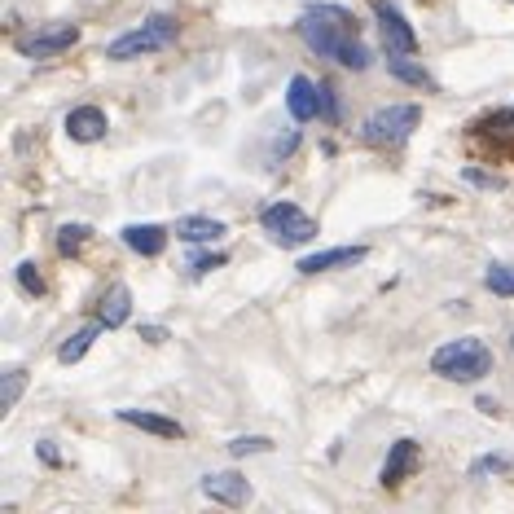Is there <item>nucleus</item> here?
Returning a JSON list of instances; mask_svg holds the SVG:
<instances>
[{
  "instance_id": "f257e3e1",
  "label": "nucleus",
  "mask_w": 514,
  "mask_h": 514,
  "mask_svg": "<svg viewBox=\"0 0 514 514\" xmlns=\"http://www.w3.org/2000/svg\"><path fill=\"white\" fill-rule=\"evenodd\" d=\"M295 31H299V40L317 53V58H334V62H339V53L348 49L352 40H361V22H356V14L352 9H343V5H330V0L304 5Z\"/></svg>"
},
{
  "instance_id": "f03ea898",
  "label": "nucleus",
  "mask_w": 514,
  "mask_h": 514,
  "mask_svg": "<svg viewBox=\"0 0 514 514\" xmlns=\"http://www.w3.org/2000/svg\"><path fill=\"white\" fill-rule=\"evenodd\" d=\"M431 374L449 378V383H479L484 374H493V352H488L484 339L462 334V339L431 352Z\"/></svg>"
},
{
  "instance_id": "7ed1b4c3",
  "label": "nucleus",
  "mask_w": 514,
  "mask_h": 514,
  "mask_svg": "<svg viewBox=\"0 0 514 514\" xmlns=\"http://www.w3.org/2000/svg\"><path fill=\"white\" fill-rule=\"evenodd\" d=\"M176 31H181V22H176L172 14H150L141 27H132L119 40H110L106 58L110 62H132V58H145V53H163V49L176 44Z\"/></svg>"
},
{
  "instance_id": "20e7f679",
  "label": "nucleus",
  "mask_w": 514,
  "mask_h": 514,
  "mask_svg": "<svg viewBox=\"0 0 514 514\" xmlns=\"http://www.w3.org/2000/svg\"><path fill=\"white\" fill-rule=\"evenodd\" d=\"M418 124H422V106L396 102V106L374 110V115L365 119V124H361V141L374 145V150H400V145L413 137V128H418Z\"/></svg>"
},
{
  "instance_id": "39448f33",
  "label": "nucleus",
  "mask_w": 514,
  "mask_h": 514,
  "mask_svg": "<svg viewBox=\"0 0 514 514\" xmlns=\"http://www.w3.org/2000/svg\"><path fill=\"white\" fill-rule=\"evenodd\" d=\"M260 225L277 247H304V242L317 238V220L308 211H299L295 203H268L260 211Z\"/></svg>"
},
{
  "instance_id": "423d86ee",
  "label": "nucleus",
  "mask_w": 514,
  "mask_h": 514,
  "mask_svg": "<svg viewBox=\"0 0 514 514\" xmlns=\"http://www.w3.org/2000/svg\"><path fill=\"white\" fill-rule=\"evenodd\" d=\"M374 18H378V31H383V53L387 58H413V53H418V31L409 27V18L400 14V5H391V0H374Z\"/></svg>"
},
{
  "instance_id": "0eeeda50",
  "label": "nucleus",
  "mask_w": 514,
  "mask_h": 514,
  "mask_svg": "<svg viewBox=\"0 0 514 514\" xmlns=\"http://www.w3.org/2000/svg\"><path fill=\"white\" fill-rule=\"evenodd\" d=\"M71 44H80V27H75V22H49V27H40L31 40H22V58L44 62V58L66 53Z\"/></svg>"
},
{
  "instance_id": "6e6552de",
  "label": "nucleus",
  "mask_w": 514,
  "mask_h": 514,
  "mask_svg": "<svg viewBox=\"0 0 514 514\" xmlns=\"http://www.w3.org/2000/svg\"><path fill=\"white\" fill-rule=\"evenodd\" d=\"M198 488H203V497L216 501V506H247L251 501V484H247V475H238V471H211L198 479Z\"/></svg>"
},
{
  "instance_id": "1a4fd4ad",
  "label": "nucleus",
  "mask_w": 514,
  "mask_h": 514,
  "mask_svg": "<svg viewBox=\"0 0 514 514\" xmlns=\"http://www.w3.org/2000/svg\"><path fill=\"white\" fill-rule=\"evenodd\" d=\"M413 471H418V440H409V435H405V440H396L387 449V462L378 466V484L396 488V484H405Z\"/></svg>"
},
{
  "instance_id": "9d476101",
  "label": "nucleus",
  "mask_w": 514,
  "mask_h": 514,
  "mask_svg": "<svg viewBox=\"0 0 514 514\" xmlns=\"http://www.w3.org/2000/svg\"><path fill=\"white\" fill-rule=\"evenodd\" d=\"M365 255H370V247H330V251H312L304 255L295 268L304 277H317V273H334V268H352V264H361Z\"/></svg>"
},
{
  "instance_id": "9b49d317",
  "label": "nucleus",
  "mask_w": 514,
  "mask_h": 514,
  "mask_svg": "<svg viewBox=\"0 0 514 514\" xmlns=\"http://www.w3.org/2000/svg\"><path fill=\"white\" fill-rule=\"evenodd\" d=\"M106 128H110V119H106V110H102V106H75L71 115H66V137L80 141V145L102 141V137H106Z\"/></svg>"
},
{
  "instance_id": "f8f14e48",
  "label": "nucleus",
  "mask_w": 514,
  "mask_h": 514,
  "mask_svg": "<svg viewBox=\"0 0 514 514\" xmlns=\"http://www.w3.org/2000/svg\"><path fill=\"white\" fill-rule=\"evenodd\" d=\"M286 110H290V119H299V124L317 119L321 115V84H312L308 75H295V80L286 84Z\"/></svg>"
},
{
  "instance_id": "ddd939ff",
  "label": "nucleus",
  "mask_w": 514,
  "mask_h": 514,
  "mask_svg": "<svg viewBox=\"0 0 514 514\" xmlns=\"http://www.w3.org/2000/svg\"><path fill=\"white\" fill-rule=\"evenodd\" d=\"M119 422H124V427H137L145 435H159V440H185L181 422L163 418V413H150V409H119Z\"/></svg>"
},
{
  "instance_id": "4468645a",
  "label": "nucleus",
  "mask_w": 514,
  "mask_h": 514,
  "mask_svg": "<svg viewBox=\"0 0 514 514\" xmlns=\"http://www.w3.org/2000/svg\"><path fill=\"white\" fill-rule=\"evenodd\" d=\"M128 317H132V290L124 282H115L102 295V304H97V321H102L106 330H119Z\"/></svg>"
},
{
  "instance_id": "2eb2a0df",
  "label": "nucleus",
  "mask_w": 514,
  "mask_h": 514,
  "mask_svg": "<svg viewBox=\"0 0 514 514\" xmlns=\"http://www.w3.org/2000/svg\"><path fill=\"white\" fill-rule=\"evenodd\" d=\"M124 247L145 255V260H159L167 251V229L163 225H128L124 229Z\"/></svg>"
},
{
  "instance_id": "dca6fc26",
  "label": "nucleus",
  "mask_w": 514,
  "mask_h": 514,
  "mask_svg": "<svg viewBox=\"0 0 514 514\" xmlns=\"http://www.w3.org/2000/svg\"><path fill=\"white\" fill-rule=\"evenodd\" d=\"M225 233V220L216 216H181L176 220V238L181 242H216Z\"/></svg>"
},
{
  "instance_id": "f3484780",
  "label": "nucleus",
  "mask_w": 514,
  "mask_h": 514,
  "mask_svg": "<svg viewBox=\"0 0 514 514\" xmlns=\"http://www.w3.org/2000/svg\"><path fill=\"white\" fill-rule=\"evenodd\" d=\"M102 330H106L102 321H93V326H80V330H75L71 339H66L62 348H58V361H62V365H75V361H84V352L93 348L97 339H102Z\"/></svg>"
},
{
  "instance_id": "a211bd4d",
  "label": "nucleus",
  "mask_w": 514,
  "mask_h": 514,
  "mask_svg": "<svg viewBox=\"0 0 514 514\" xmlns=\"http://www.w3.org/2000/svg\"><path fill=\"white\" fill-rule=\"evenodd\" d=\"M387 71L396 75L400 84H413V88H435V80H431V75L422 71V66L413 62V58H387Z\"/></svg>"
},
{
  "instance_id": "6ab92c4d",
  "label": "nucleus",
  "mask_w": 514,
  "mask_h": 514,
  "mask_svg": "<svg viewBox=\"0 0 514 514\" xmlns=\"http://www.w3.org/2000/svg\"><path fill=\"white\" fill-rule=\"evenodd\" d=\"M5 378V387H0V413H9V409H18V400H22V391H27V370H5L0 374Z\"/></svg>"
},
{
  "instance_id": "aec40b11",
  "label": "nucleus",
  "mask_w": 514,
  "mask_h": 514,
  "mask_svg": "<svg viewBox=\"0 0 514 514\" xmlns=\"http://www.w3.org/2000/svg\"><path fill=\"white\" fill-rule=\"evenodd\" d=\"M484 286L501 299H514V264H488L484 273Z\"/></svg>"
},
{
  "instance_id": "412c9836",
  "label": "nucleus",
  "mask_w": 514,
  "mask_h": 514,
  "mask_svg": "<svg viewBox=\"0 0 514 514\" xmlns=\"http://www.w3.org/2000/svg\"><path fill=\"white\" fill-rule=\"evenodd\" d=\"M229 264V255L225 251H203V255H189V264H185V273L194 277H207V273H216V268H225Z\"/></svg>"
},
{
  "instance_id": "4be33fe9",
  "label": "nucleus",
  "mask_w": 514,
  "mask_h": 514,
  "mask_svg": "<svg viewBox=\"0 0 514 514\" xmlns=\"http://www.w3.org/2000/svg\"><path fill=\"white\" fill-rule=\"evenodd\" d=\"M88 238H93V229H88V225H62L58 229V251L62 255H80Z\"/></svg>"
},
{
  "instance_id": "5701e85b",
  "label": "nucleus",
  "mask_w": 514,
  "mask_h": 514,
  "mask_svg": "<svg viewBox=\"0 0 514 514\" xmlns=\"http://www.w3.org/2000/svg\"><path fill=\"white\" fill-rule=\"evenodd\" d=\"M510 471V457L506 453H484L471 462V479H488V475H506Z\"/></svg>"
},
{
  "instance_id": "b1692460",
  "label": "nucleus",
  "mask_w": 514,
  "mask_h": 514,
  "mask_svg": "<svg viewBox=\"0 0 514 514\" xmlns=\"http://www.w3.org/2000/svg\"><path fill=\"white\" fill-rule=\"evenodd\" d=\"M370 62H374V53L365 49L361 40H352L348 49L339 53V66H343V71H370Z\"/></svg>"
},
{
  "instance_id": "393cba45",
  "label": "nucleus",
  "mask_w": 514,
  "mask_h": 514,
  "mask_svg": "<svg viewBox=\"0 0 514 514\" xmlns=\"http://www.w3.org/2000/svg\"><path fill=\"white\" fill-rule=\"evenodd\" d=\"M268 449H273V440H268V435H238V440H229L233 457H251V453H268Z\"/></svg>"
},
{
  "instance_id": "a878e982",
  "label": "nucleus",
  "mask_w": 514,
  "mask_h": 514,
  "mask_svg": "<svg viewBox=\"0 0 514 514\" xmlns=\"http://www.w3.org/2000/svg\"><path fill=\"white\" fill-rule=\"evenodd\" d=\"M18 286L27 290L31 299H40V295H44V277H40V268L31 264V260H22V264H18Z\"/></svg>"
},
{
  "instance_id": "bb28decb",
  "label": "nucleus",
  "mask_w": 514,
  "mask_h": 514,
  "mask_svg": "<svg viewBox=\"0 0 514 514\" xmlns=\"http://www.w3.org/2000/svg\"><path fill=\"white\" fill-rule=\"evenodd\" d=\"M321 124H339V97H334L330 84H321Z\"/></svg>"
},
{
  "instance_id": "cd10ccee",
  "label": "nucleus",
  "mask_w": 514,
  "mask_h": 514,
  "mask_svg": "<svg viewBox=\"0 0 514 514\" xmlns=\"http://www.w3.org/2000/svg\"><path fill=\"white\" fill-rule=\"evenodd\" d=\"M295 145H299V137H295V132H290L286 141H273V163H277V159H286V154L295 150Z\"/></svg>"
},
{
  "instance_id": "c85d7f7f",
  "label": "nucleus",
  "mask_w": 514,
  "mask_h": 514,
  "mask_svg": "<svg viewBox=\"0 0 514 514\" xmlns=\"http://www.w3.org/2000/svg\"><path fill=\"white\" fill-rule=\"evenodd\" d=\"M141 339H145V343H163L167 330H163V326H141Z\"/></svg>"
},
{
  "instance_id": "c756f323",
  "label": "nucleus",
  "mask_w": 514,
  "mask_h": 514,
  "mask_svg": "<svg viewBox=\"0 0 514 514\" xmlns=\"http://www.w3.org/2000/svg\"><path fill=\"white\" fill-rule=\"evenodd\" d=\"M40 457H44V462H49V466H58V453H53V444H49V440L40 444Z\"/></svg>"
}]
</instances>
